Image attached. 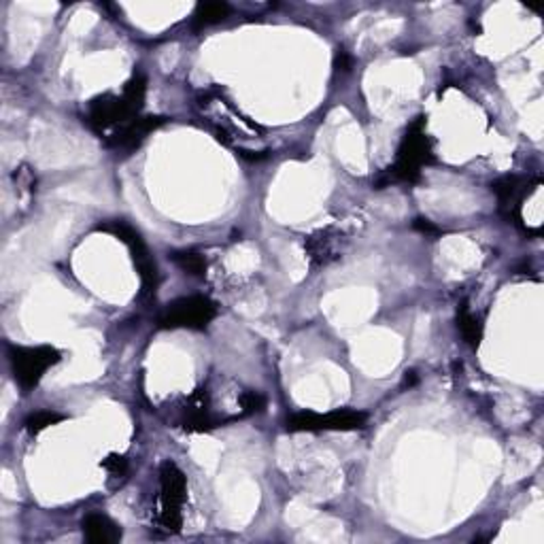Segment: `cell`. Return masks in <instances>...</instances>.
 <instances>
[{"label": "cell", "instance_id": "1", "mask_svg": "<svg viewBox=\"0 0 544 544\" xmlns=\"http://www.w3.org/2000/svg\"><path fill=\"white\" fill-rule=\"evenodd\" d=\"M147 94V79L141 73H136L133 79L124 85L122 94H103L94 98L87 111V124L96 134L117 133L139 117L143 104H145Z\"/></svg>", "mask_w": 544, "mask_h": 544}, {"label": "cell", "instance_id": "2", "mask_svg": "<svg viewBox=\"0 0 544 544\" xmlns=\"http://www.w3.org/2000/svg\"><path fill=\"white\" fill-rule=\"evenodd\" d=\"M198 106L203 120L209 124L213 134L222 143H226V145H232L239 136L252 139V136L260 133L258 124L249 122V117L242 115L232 103H228L220 94H206V96L198 100Z\"/></svg>", "mask_w": 544, "mask_h": 544}, {"label": "cell", "instance_id": "3", "mask_svg": "<svg viewBox=\"0 0 544 544\" xmlns=\"http://www.w3.org/2000/svg\"><path fill=\"white\" fill-rule=\"evenodd\" d=\"M431 160H434V155H431L430 136L425 134V120L419 117L417 122L410 124L409 133L402 139L393 166L387 168V177L379 181L377 185L391 183V181H409V183H412L421 174V168L430 164Z\"/></svg>", "mask_w": 544, "mask_h": 544}, {"label": "cell", "instance_id": "4", "mask_svg": "<svg viewBox=\"0 0 544 544\" xmlns=\"http://www.w3.org/2000/svg\"><path fill=\"white\" fill-rule=\"evenodd\" d=\"M185 499L187 479L183 470L173 461H164L160 468V523L171 534L179 531L183 523Z\"/></svg>", "mask_w": 544, "mask_h": 544}, {"label": "cell", "instance_id": "5", "mask_svg": "<svg viewBox=\"0 0 544 544\" xmlns=\"http://www.w3.org/2000/svg\"><path fill=\"white\" fill-rule=\"evenodd\" d=\"M9 360H11V371L17 385L22 390H33L39 385L49 368L58 364L62 355L58 349L41 345V347H11L9 349Z\"/></svg>", "mask_w": 544, "mask_h": 544}, {"label": "cell", "instance_id": "6", "mask_svg": "<svg viewBox=\"0 0 544 544\" xmlns=\"http://www.w3.org/2000/svg\"><path fill=\"white\" fill-rule=\"evenodd\" d=\"M217 315V306L206 296H190L174 300L160 315L164 330H204Z\"/></svg>", "mask_w": 544, "mask_h": 544}, {"label": "cell", "instance_id": "7", "mask_svg": "<svg viewBox=\"0 0 544 544\" xmlns=\"http://www.w3.org/2000/svg\"><path fill=\"white\" fill-rule=\"evenodd\" d=\"M98 230L117 236V239H120L124 245L130 249V255H133L136 271H139V274H141L143 293H147V296L155 293V290H158V283H160L158 264H155V260L152 258V253H149L147 245L143 242L141 234L136 232L133 226H128V223H124V222L104 223V226H98Z\"/></svg>", "mask_w": 544, "mask_h": 544}, {"label": "cell", "instance_id": "8", "mask_svg": "<svg viewBox=\"0 0 544 544\" xmlns=\"http://www.w3.org/2000/svg\"><path fill=\"white\" fill-rule=\"evenodd\" d=\"M366 415L353 409H341L334 412H325V415H317V412H296L287 419V430L292 431H349L364 428Z\"/></svg>", "mask_w": 544, "mask_h": 544}, {"label": "cell", "instance_id": "9", "mask_svg": "<svg viewBox=\"0 0 544 544\" xmlns=\"http://www.w3.org/2000/svg\"><path fill=\"white\" fill-rule=\"evenodd\" d=\"M306 255L315 266H328L332 262L342 258L345 252V236L336 230H319V232L311 234L304 242Z\"/></svg>", "mask_w": 544, "mask_h": 544}, {"label": "cell", "instance_id": "10", "mask_svg": "<svg viewBox=\"0 0 544 544\" xmlns=\"http://www.w3.org/2000/svg\"><path fill=\"white\" fill-rule=\"evenodd\" d=\"M166 120L158 115H145V117H134L133 122L126 124V126L117 130V133L111 134L109 145L111 147H120V149H134L139 147L143 141L147 139L153 130H158L162 124Z\"/></svg>", "mask_w": 544, "mask_h": 544}, {"label": "cell", "instance_id": "11", "mask_svg": "<svg viewBox=\"0 0 544 544\" xmlns=\"http://www.w3.org/2000/svg\"><path fill=\"white\" fill-rule=\"evenodd\" d=\"M84 534L90 544H115L122 540L120 525L100 512H92L84 519Z\"/></svg>", "mask_w": 544, "mask_h": 544}, {"label": "cell", "instance_id": "12", "mask_svg": "<svg viewBox=\"0 0 544 544\" xmlns=\"http://www.w3.org/2000/svg\"><path fill=\"white\" fill-rule=\"evenodd\" d=\"M211 428H215V421L209 415V393H206V390H196L190 402H187L185 430L209 431Z\"/></svg>", "mask_w": 544, "mask_h": 544}, {"label": "cell", "instance_id": "13", "mask_svg": "<svg viewBox=\"0 0 544 544\" xmlns=\"http://www.w3.org/2000/svg\"><path fill=\"white\" fill-rule=\"evenodd\" d=\"M458 328L461 336H464V341L470 347H479L480 339H483V328H480L479 319L472 315V311L468 309L466 302L460 304L458 309Z\"/></svg>", "mask_w": 544, "mask_h": 544}, {"label": "cell", "instance_id": "14", "mask_svg": "<svg viewBox=\"0 0 544 544\" xmlns=\"http://www.w3.org/2000/svg\"><path fill=\"white\" fill-rule=\"evenodd\" d=\"M230 15V7L226 3H204L198 5L193 11V26L196 28H206L213 24H220Z\"/></svg>", "mask_w": 544, "mask_h": 544}, {"label": "cell", "instance_id": "15", "mask_svg": "<svg viewBox=\"0 0 544 544\" xmlns=\"http://www.w3.org/2000/svg\"><path fill=\"white\" fill-rule=\"evenodd\" d=\"M173 260L181 271L192 274V277H203L206 272V260L198 252H174Z\"/></svg>", "mask_w": 544, "mask_h": 544}, {"label": "cell", "instance_id": "16", "mask_svg": "<svg viewBox=\"0 0 544 544\" xmlns=\"http://www.w3.org/2000/svg\"><path fill=\"white\" fill-rule=\"evenodd\" d=\"M62 419L64 417L58 415V412H54V410H39L26 419V430L30 431V434H41V431L47 430L49 425L60 423Z\"/></svg>", "mask_w": 544, "mask_h": 544}, {"label": "cell", "instance_id": "17", "mask_svg": "<svg viewBox=\"0 0 544 544\" xmlns=\"http://www.w3.org/2000/svg\"><path fill=\"white\" fill-rule=\"evenodd\" d=\"M266 406V400L262 393L258 391H245L241 393V409H242V417L247 415H255V412H262Z\"/></svg>", "mask_w": 544, "mask_h": 544}, {"label": "cell", "instance_id": "18", "mask_svg": "<svg viewBox=\"0 0 544 544\" xmlns=\"http://www.w3.org/2000/svg\"><path fill=\"white\" fill-rule=\"evenodd\" d=\"M103 468L106 472L111 474V477H124V474L128 472V461H126V458H124V455H117V453H111L109 458H106L104 461H103Z\"/></svg>", "mask_w": 544, "mask_h": 544}, {"label": "cell", "instance_id": "19", "mask_svg": "<svg viewBox=\"0 0 544 544\" xmlns=\"http://www.w3.org/2000/svg\"><path fill=\"white\" fill-rule=\"evenodd\" d=\"M336 66H339V71H351V55H349L345 49H339L336 52Z\"/></svg>", "mask_w": 544, "mask_h": 544}, {"label": "cell", "instance_id": "20", "mask_svg": "<svg viewBox=\"0 0 544 544\" xmlns=\"http://www.w3.org/2000/svg\"><path fill=\"white\" fill-rule=\"evenodd\" d=\"M415 228L421 230V232H428V234H439V228H434L431 223H428L425 220H417Z\"/></svg>", "mask_w": 544, "mask_h": 544}]
</instances>
